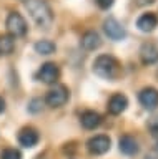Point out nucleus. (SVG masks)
I'll use <instances>...</instances> for the list:
<instances>
[{
  "label": "nucleus",
  "mask_w": 158,
  "mask_h": 159,
  "mask_svg": "<svg viewBox=\"0 0 158 159\" xmlns=\"http://www.w3.org/2000/svg\"><path fill=\"white\" fill-rule=\"evenodd\" d=\"M93 71L103 80L115 81L122 76V65L112 55H100L93 63Z\"/></svg>",
  "instance_id": "obj_1"
},
{
  "label": "nucleus",
  "mask_w": 158,
  "mask_h": 159,
  "mask_svg": "<svg viewBox=\"0 0 158 159\" xmlns=\"http://www.w3.org/2000/svg\"><path fill=\"white\" fill-rule=\"evenodd\" d=\"M25 7L30 13L32 20L35 22L40 28H50V25L53 22V13L52 8L48 7V3L45 0H27Z\"/></svg>",
  "instance_id": "obj_2"
},
{
  "label": "nucleus",
  "mask_w": 158,
  "mask_h": 159,
  "mask_svg": "<svg viewBox=\"0 0 158 159\" xmlns=\"http://www.w3.org/2000/svg\"><path fill=\"white\" fill-rule=\"evenodd\" d=\"M5 27L8 30V35H12L13 38L15 37H23V35L27 33V22L18 12L8 13Z\"/></svg>",
  "instance_id": "obj_3"
},
{
  "label": "nucleus",
  "mask_w": 158,
  "mask_h": 159,
  "mask_svg": "<svg viewBox=\"0 0 158 159\" xmlns=\"http://www.w3.org/2000/svg\"><path fill=\"white\" fill-rule=\"evenodd\" d=\"M68 101V88L63 84H55L45 96V103L50 108H60Z\"/></svg>",
  "instance_id": "obj_4"
},
{
  "label": "nucleus",
  "mask_w": 158,
  "mask_h": 159,
  "mask_svg": "<svg viewBox=\"0 0 158 159\" xmlns=\"http://www.w3.org/2000/svg\"><path fill=\"white\" fill-rule=\"evenodd\" d=\"M58 76H60V70H58V66L52 61L43 63L40 66V70H38V73H37V78L40 80V81L47 83V84L57 83Z\"/></svg>",
  "instance_id": "obj_5"
},
{
  "label": "nucleus",
  "mask_w": 158,
  "mask_h": 159,
  "mask_svg": "<svg viewBox=\"0 0 158 159\" xmlns=\"http://www.w3.org/2000/svg\"><path fill=\"white\" fill-rule=\"evenodd\" d=\"M103 28H105V33L108 35V38L115 40V42H120V40H123V38H125V35H127L123 25L118 22L117 18H113V17H108L105 20Z\"/></svg>",
  "instance_id": "obj_6"
},
{
  "label": "nucleus",
  "mask_w": 158,
  "mask_h": 159,
  "mask_svg": "<svg viewBox=\"0 0 158 159\" xmlns=\"http://www.w3.org/2000/svg\"><path fill=\"white\" fill-rule=\"evenodd\" d=\"M110 138L108 136H103V134H98V136H93L88 139L87 143V148L88 151L92 154H97V156H100V154H105L108 149H110Z\"/></svg>",
  "instance_id": "obj_7"
},
{
  "label": "nucleus",
  "mask_w": 158,
  "mask_h": 159,
  "mask_svg": "<svg viewBox=\"0 0 158 159\" xmlns=\"http://www.w3.org/2000/svg\"><path fill=\"white\" fill-rule=\"evenodd\" d=\"M138 99H140L141 106L145 109H155L158 106V89L151 86L143 88L140 94H138Z\"/></svg>",
  "instance_id": "obj_8"
},
{
  "label": "nucleus",
  "mask_w": 158,
  "mask_h": 159,
  "mask_svg": "<svg viewBox=\"0 0 158 159\" xmlns=\"http://www.w3.org/2000/svg\"><path fill=\"white\" fill-rule=\"evenodd\" d=\"M38 139H40V136H38L37 129L33 128H22L18 133V143L23 148H33L38 143Z\"/></svg>",
  "instance_id": "obj_9"
},
{
  "label": "nucleus",
  "mask_w": 158,
  "mask_h": 159,
  "mask_svg": "<svg viewBox=\"0 0 158 159\" xmlns=\"http://www.w3.org/2000/svg\"><path fill=\"white\" fill-rule=\"evenodd\" d=\"M128 106V99L125 94H122V93H117V94H113V96L110 98V101H108V113L110 114H122L123 111L127 109Z\"/></svg>",
  "instance_id": "obj_10"
},
{
  "label": "nucleus",
  "mask_w": 158,
  "mask_h": 159,
  "mask_svg": "<svg viewBox=\"0 0 158 159\" xmlns=\"http://www.w3.org/2000/svg\"><path fill=\"white\" fill-rule=\"evenodd\" d=\"M140 58L145 65H153L158 61V47L153 43H143L140 48Z\"/></svg>",
  "instance_id": "obj_11"
},
{
  "label": "nucleus",
  "mask_w": 158,
  "mask_h": 159,
  "mask_svg": "<svg viewBox=\"0 0 158 159\" xmlns=\"http://www.w3.org/2000/svg\"><path fill=\"white\" fill-rule=\"evenodd\" d=\"M156 25H158V17L155 13H143L136 22V27L145 33L153 32V30L156 28Z\"/></svg>",
  "instance_id": "obj_12"
},
{
  "label": "nucleus",
  "mask_w": 158,
  "mask_h": 159,
  "mask_svg": "<svg viewBox=\"0 0 158 159\" xmlns=\"http://www.w3.org/2000/svg\"><path fill=\"white\" fill-rule=\"evenodd\" d=\"M100 45H102V38H100V35H98L97 32L90 30V32L83 33V37H82V47L85 48V50L93 52V50L100 48Z\"/></svg>",
  "instance_id": "obj_13"
},
{
  "label": "nucleus",
  "mask_w": 158,
  "mask_h": 159,
  "mask_svg": "<svg viewBox=\"0 0 158 159\" xmlns=\"http://www.w3.org/2000/svg\"><path fill=\"white\" fill-rule=\"evenodd\" d=\"M118 144H120V151L123 154H127V156H133V154L138 152V143L133 136H130V134L122 136Z\"/></svg>",
  "instance_id": "obj_14"
},
{
  "label": "nucleus",
  "mask_w": 158,
  "mask_h": 159,
  "mask_svg": "<svg viewBox=\"0 0 158 159\" xmlns=\"http://www.w3.org/2000/svg\"><path fill=\"white\" fill-rule=\"evenodd\" d=\"M80 121H82V126L85 129H95L102 124V116L95 111H85L82 114Z\"/></svg>",
  "instance_id": "obj_15"
},
{
  "label": "nucleus",
  "mask_w": 158,
  "mask_h": 159,
  "mask_svg": "<svg viewBox=\"0 0 158 159\" xmlns=\"http://www.w3.org/2000/svg\"><path fill=\"white\" fill-rule=\"evenodd\" d=\"M15 48V40L12 35H2L0 37V55H10Z\"/></svg>",
  "instance_id": "obj_16"
},
{
  "label": "nucleus",
  "mask_w": 158,
  "mask_h": 159,
  "mask_svg": "<svg viewBox=\"0 0 158 159\" xmlns=\"http://www.w3.org/2000/svg\"><path fill=\"white\" fill-rule=\"evenodd\" d=\"M55 50H57L55 43L50 42V40H40V42L35 43V52L40 55H52L55 53Z\"/></svg>",
  "instance_id": "obj_17"
},
{
  "label": "nucleus",
  "mask_w": 158,
  "mask_h": 159,
  "mask_svg": "<svg viewBox=\"0 0 158 159\" xmlns=\"http://www.w3.org/2000/svg\"><path fill=\"white\" fill-rule=\"evenodd\" d=\"M0 159H22V154L18 152L17 149L8 148V149H3V152H2V156H0Z\"/></svg>",
  "instance_id": "obj_18"
},
{
  "label": "nucleus",
  "mask_w": 158,
  "mask_h": 159,
  "mask_svg": "<svg viewBox=\"0 0 158 159\" xmlns=\"http://www.w3.org/2000/svg\"><path fill=\"white\" fill-rule=\"evenodd\" d=\"M146 126H148V131H150L153 136H158V114H155V116H151L148 119Z\"/></svg>",
  "instance_id": "obj_19"
},
{
  "label": "nucleus",
  "mask_w": 158,
  "mask_h": 159,
  "mask_svg": "<svg viewBox=\"0 0 158 159\" xmlns=\"http://www.w3.org/2000/svg\"><path fill=\"white\" fill-rule=\"evenodd\" d=\"M113 2H115V0H97V3L100 8H110L113 5Z\"/></svg>",
  "instance_id": "obj_20"
},
{
  "label": "nucleus",
  "mask_w": 158,
  "mask_h": 159,
  "mask_svg": "<svg viewBox=\"0 0 158 159\" xmlns=\"http://www.w3.org/2000/svg\"><path fill=\"white\" fill-rule=\"evenodd\" d=\"M3 109H5V99L0 96V113H3Z\"/></svg>",
  "instance_id": "obj_21"
},
{
  "label": "nucleus",
  "mask_w": 158,
  "mask_h": 159,
  "mask_svg": "<svg viewBox=\"0 0 158 159\" xmlns=\"http://www.w3.org/2000/svg\"><path fill=\"white\" fill-rule=\"evenodd\" d=\"M155 152L158 154V143H156V146H155Z\"/></svg>",
  "instance_id": "obj_22"
},
{
  "label": "nucleus",
  "mask_w": 158,
  "mask_h": 159,
  "mask_svg": "<svg viewBox=\"0 0 158 159\" xmlns=\"http://www.w3.org/2000/svg\"><path fill=\"white\" fill-rule=\"evenodd\" d=\"M146 159H153V157H146Z\"/></svg>",
  "instance_id": "obj_23"
}]
</instances>
